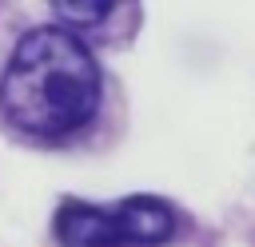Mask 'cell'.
<instances>
[{
  "label": "cell",
  "instance_id": "3957f363",
  "mask_svg": "<svg viewBox=\"0 0 255 247\" xmlns=\"http://www.w3.org/2000/svg\"><path fill=\"white\" fill-rule=\"evenodd\" d=\"M52 12H56L60 20H68V24H84V28H92V24H104V20L112 16V4H108V0H80V4H72V0H56Z\"/></svg>",
  "mask_w": 255,
  "mask_h": 247
},
{
  "label": "cell",
  "instance_id": "7a4b0ae2",
  "mask_svg": "<svg viewBox=\"0 0 255 247\" xmlns=\"http://www.w3.org/2000/svg\"><path fill=\"white\" fill-rule=\"evenodd\" d=\"M175 231V211L163 199L131 195L116 207L64 203L56 211V239L64 247H151Z\"/></svg>",
  "mask_w": 255,
  "mask_h": 247
},
{
  "label": "cell",
  "instance_id": "6da1fadb",
  "mask_svg": "<svg viewBox=\"0 0 255 247\" xmlns=\"http://www.w3.org/2000/svg\"><path fill=\"white\" fill-rule=\"evenodd\" d=\"M100 108V68L64 28L28 32L0 76V112L44 139L84 127Z\"/></svg>",
  "mask_w": 255,
  "mask_h": 247
}]
</instances>
